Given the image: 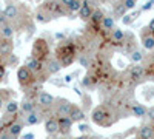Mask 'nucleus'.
I'll return each instance as SVG.
<instances>
[{
  "instance_id": "1",
  "label": "nucleus",
  "mask_w": 154,
  "mask_h": 139,
  "mask_svg": "<svg viewBox=\"0 0 154 139\" xmlns=\"http://www.w3.org/2000/svg\"><path fill=\"white\" fill-rule=\"evenodd\" d=\"M56 59L60 62L62 68L71 65L72 62H74V59H75V45H74V42L63 39V42H60V43L57 45Z\"/></svg>"
},
{
  "instance_id": "2",
  "label": "nucleus",
  "mask_w": 154,
  "mask_h": 139,
  "mask_svg": "<svg viewBox=\"0 0 154 139\" xmlns=\"http://www.w3.org/2000/svg\"><path fill=\"white\" fill-rule=\"evenodd\" d=\"M31 57L40 60V62H45L48 57H49V45L45 39L42 37H37L32 43V49H31Z\"/></svg>"
},
{
  "instance_id": "3",
  "label": "nucleus",
  "mask_w": 154,
  "mask_h": 139,
  "mask_svg": "<svg viewBox=\"0 0 154 139\" xmlns=\"http://www.w3.org/2000/svg\"><path fill=\"white\" fill-rule=\"evenodd\" d=\"M91 118H93V122L94 124H97V125H109V124H112L111 121H108L109 118H111V113H109V110L105 107V105H99V107H96L94 110H93V115H91Z\"/></svg>"
},
{
  "instance_id": "4",
  "label": "nucleus",
  "mask_w": 154,
  "mask_h": 139,
  "mask_svg": "<svg viewBox=\"0 0 154 139\" xmlns=\"http://www.w3.org/2000/svg\"><path fill=\"white\" fill-rule=\"evenodd\" d=\"M17 81H19L20 87L26 90L28 87H31V85L35 82V74H34L32 71H29L28 67L22 65V67H19V70H17Z\"/></svg>"
},
{
  "instance_id": "5",
  "label": "nucleus",
  "mask_w": 154,
  "mask_h": 139,
  "mask_svg": "<svg viewBox=\"0 0 154 139\" xmlns=\"http://www.w3.org/2000/svg\"><path fill=\"white\" fill-rule=\"evenodd\" d=\"M42 9H45L51 17H57V16H63V14H68V9L65 11V6H63L59 0H46V2L40 6Z\"/></svg>"
},
{
  "instance_id": "6",
  "label": "nucleus",
  "mask_w": 154,
  "mask_h": 139,
  "mask_svg": "<svg viewBox=\"0 0 154 139\" xmlns=\"http://www.w3.org/2000/svg\"><path fill=\"white\" fill-rule=\"evenodd\" d=\"M3 14H5V17L8 19V22L12 25L14 22H17V20H19V17H20V9H19V5H17V3H14V2L8 3V5L5 6V9H3Z\"/></svg>"
},
{
  "instance_id": "7",
  "label": "nucleus",
  "mask_w": 154,
  "mask_h": 139,
  "mask_svg": "<svg viewBox=\"0 0 154 139\" xmlns=\"http://www.w3.org/2000/svg\"><path fill=\"white\" fill-rule=\"evenodd\" d=\"M25 67H28L29 68V71H32L35 76H40L42 73H46V70H45V64L43 62H40V60H37V59H34V57H28L26 60H25V64H23Z\"/></svg>"
},
{
  "instance_id": "8",
  "label": "nucleus",
  "mask_w": 154,
  "mask_h": 139,
  "mask_svg": "<svg viewBox=\"0 0 154 139\" xmlns=\"http://www.w3.org/2000/svg\"><path fill=\"white\" fill-rule=\"evenodd\" d=\"M56 102H57V104H54V105H56V111H57V115H59V116H68V113H69V110H71L72 104L69 102L68 99H65V97L57 99Z\"/></svg>"
},
{
  "instance_id": "9",
  "label": "nucleus",
  "mask_w": 154,
  "mask_h": 139,
  "mask_svg": "<svg viewBox=\"0 0 154 139\" xmlns=\"http://www.w3.org/2000/svg\"><path fill=\"white\" fill-rule=\"evenodd\" d=\"M140 37H142V45L145 49H148V51H152L154 49V37L151 36V31L145 27L142 30V33H140Z\"/></svg>"
},
{
  "instance_id": "10",
  "label": "nucleus",
  "mask_w": 154,
  "mask_h": 139,
  "mask_svg": "<svg viewBox=\"0 0 154 139\" xmlns=\"http://www.w3.org/2000/svg\"><path fill=\"white\" fill-rule=\"evenodd\" d=\"M93 5L88 2V0H82V5H80V9L77 11L79 12V17L82 19V20H89V17H91V14H93Z\"/></svg>"
},
{
  "instance_id": "11",
  "label": "nucleus",
  "mask_w": 154,
  "mask_h": 139,
  "mask_svg": "<svg viewBox=\"0 0 154 139\" xmlns=\"http://www.w3.org/2000/svg\"><path fill=\"white\" fill-rule=\"evenodd\" d=\"M53 105H54V96H51L46 91H40V93H38V107L51 108Z\"/></svg>"
},
{
  "instance_id": "12",
  "label": "nucleus",
  "mask_w": 154,
  "mask_h": 139,
  "mask_svg": "<svg viewBox=\"0 0 154 139\" xmlns=\"http://www.w3.org/2000/svg\"><path fill=\"white\" fill-rule=\"evenodd\" d=\"M12 49H14V45H12V39H6V37H2V36H0V54H2V57L11 54Z\"/></svg>"
},
{
  "instance_id": "13",
  "label": "nucleus",
  "mask_w": 154,
  "mask_h": 139,
  "mask_svg": "<svg viewBox=\"0 0 154 139\" xmlns=\"http://www.w3.org/2000/svg\"><path fill=\"white\" fill-rule=\"evenodd\" d=\"M46 73L48 74H56L62 70V65H60V62L56 59V57H48L46 59V67H45Z\"/></svg>"
},
{
  "instance_id": "14",
  "label": "nucleus",
  "mask_w": 154,
  "mask_h": 139,
  "mask_svg": "<svg viewBox=\"0 0 154 139\" xmlns=\"http://www.w3.org/2000/svg\"><path fill=\"white\" fill-rule=\"evenodd\" d=\"M143 74H145V67H142L140 64H134L131 68H130V79L131 81H140L143 77Z\"/></svg>"
},
{
  "instance_id": "15",
  "label": "nucleus",
  "mask_w": 154,
  "mask_h": 139,
  "mask_svg": "<svg viewBox=\"0 0 154 139\" xmlns=\"http://www.w3.org/2000/svg\"><path fill=\"white\" fill-rule=\"evenodd\" d=\"M68 118H69L72 122H80V121L85 119V113H83L79 107H77V105L72 104V107H71V110H69V113H68Z\"/></svg>"
},
{
  "instance_id": "16",
  "label": "nucleus",
  "mask_w": 154,
  "mask_h": 139,
  "mask_svg": "<svg viewBox=\"0 0 154 139\" xmlns=\"http://www.w3.org/2000/svg\"><path fill=\"white\" fill-rule=\"evenodd\" d=\"M20 108H22V111L23 113H31V111H34L35 110V102L32 99H29V97H23V100H22V104L19 105Z\"/></svg>"
},
{
  "instance_id": "17",
  "label": "nucleus",
  "mask_w": 154,
  "mask_h": 139,
  "mask_svg": "<svg viewBox=\"0 0 154 139\" xmlns=\"http://www.w3.org/2000/svg\"><path fill=\"white\" fill-rule=\"evenodd\" d=\"M22 128H23V125L20 122H12L8 127V134L11 136V139H16L22 133Z\"/></svg>"
},
{
  "instance_id": "18",
  "label": "nucleus",
  "mask_w": 154,
  "mask_h": 139,
  "mask_svg": "<svg viewBox=\"0 0 154 139\" xmlns=\"http://www.w3.org/2000/svg\"><path fill=\"white\" fill-rule=\"evenodd\" d=\"M45 130L48 134H56L59 131V122L56 119H48L45 122Z\"/></svg>"
},
{
  "instance_id": "19",
  "label": "nucleus",
  "mask_w": 154,
  "mask_h": 139,
  "mask_svg": "<svg viewBox=\"0 0 154 139\" xmlns=\"http://www.w3.org/2000/svg\"><path fill=\"white\" fill-rule=\"evenodd\" d=\"M0 36L6 37V39H12V37H14V27H12L11 23L2 25V27H0Z\"/></svg>"
},
{
  "instance_id": "20",
  "label": "nucleus",
  "mask_w": 154,
  "mask_h": 139,
  "mask_svg": "<svg viewBox=\"0 0 154 139\" xmlns=\"http://www.w3.org/2000/svg\"><path fill=\"white\" fill-rule=\"evenodd\" d=\"M51 19H53V17H51V16L48 14V12H46L45 9L38 8V9L35 11V20H37L38 23H48Z\"/></svg>"
},
{
  "instance_id": "21",
  "label": "nucleus",
  "mask_w": 154,
  "mask_h": 139,
  "mask_svg": "<svg viewBox=\"0 0 154 139\" xmlns=\"http://www.w3.org/2000/svg\"><path fill=\"white\" fill-rule=\"evenodd\" d=\"M57 122H59V130H63V131H69V128L72 127V121L68 116H60Z\"/></svg>"
},
{
  "instance_id": "22",
  "label": "nucleus",
  "mask_w": 154,
  "mask_h": 139,
  "mask_svg": "<svg viewBox=\"0 0 154 139\" xmlns=\"http://www.w3.org/2000/svg\"><path fill=\"white\" fill-rule=\"evenodd\" d=\"M111 39H112V42H116V43H122V40L125 39L123 30H120V28H112V30H111Z\"/></svg>"
},
{
  "instance_id": "23",
  "label": "nucleus",
  "mask_w": 154,
  "mask_h": 139,
  "mask_svg": "<svg viewBox=\"0 0 154 139\" xmlns=\"http://www.w3.org/2000/svg\"><path fill=\"white\" fill-rule=\"evenodd\" d=\"M100 23H102V27H103L105 31H111L112 28H116V20L111 16H103V19H102Z\"/></svg>"
},
{
  "instance_id": "24",
  "label": "nucleus",
  "mask_w": 154,
  "mask_h": 139,
  "mask_svg": "<svg viewBox=\"0 0 154 139\" xmlns=\"http://www.w3.org/2000/svg\"><path fill=\"white\" fill-rule=\"evenodd\" d=\"M17 110H19V102L14 99H9L5 105V113L6 115H14V113H17Z\"/></svg>"
},
{
  "instance_id": "25",
  "label": "nucleus",
  "mask_w": 154,
  "mask_h": 139,
  "mask_svg": "<svg viewBox=\"0 0 154 139\" xmlns=\"http://www.w3.org/2000/svg\"><path fill=\"white\" fill-rule=\"evenodd\" d=\"M133 115H134L136 118H145V116H146V108H145L142 104L134 102V104H133Z\"/></svg>"
},
{
  "instance_id": "26",
  "label": "nucleus",
  "mask_w": 154,
  "mask_h": 139,
  "mask_svg": "<svg viewBox=\"0 0 154 139\" xmlns=\"http://www.w3.org/2000/svg\"><path fill=\"white\" fill-rule=\"evenodd\" d=\"M40 121H42L40 115H38V113H35V111H31V113H28L25 124H26V125H37Z\"/></svg>"
},
{
  "instance_id": "27",
  "label": "nucleus",
  "mask_w": 154,
  "mask_h": 139,
  "mask_svg": "<svg viewBox=\"0 0 154 139\" xmlns=\"http://www.w3.org/2000/svg\"><path fill=\"white\" fill-rule=\"evenodd\" d=\"M152 130H154V127H151V125H143L140 128L139 137L140 139H152Z\"/></svg>"
},
{
  "instance_id": "28",
  "label": "nucleus",
  "mask_w": 154,
  "mask_h": 139,
  "mask_svg": "<svg viewBox=\"0 0 154 139\" xmlns=\"http://www.w3.org/2000/svg\"><path fill=\"white\" fill-rule=\"evenodd\" d=\"M102 19H103V12H102V9H93V14H91V17H89V20H91L94 25H100Z\"/></svg>"
},
{
  "instance_id": "29",
  "label": "nucleus",
  "mask_w": 154,
  "mask_h": 139,
  "mask_svg": "<svg viewBox=\"0 0 154 139\" xmlns=\"http://www.w3.org/2000/svg\"><path fill=\"white\" fill-rule=\"evenodd\" d=\"M96 84H97V79L94 77L93 74H88V76H85V77L82 79V85L86 87V88H93Z\"/></svg>"
},
{
  "instance_id": "30",
  "label": "nucleus",
  "mask_w": 154,
  "mask_h": 139,
  "mask_svg": "<svg viewBox=\"0 0 154 139\" xmlns=\"http://www.w3.org/2000/svg\"><path fill=\"white\" fill-rule=\"evenodd\" d=\"M130 57H131V60L134 62V64H139V62L143 60V54L140 53L139 49H133V51L130 53Z\"/></svg>"
},
{
  "instance_id": "31",
  "label": "nucleus",
  "mask_w": 154,
  "mask_h": 139,
  "mask_svg": "<svg viewBox=\"0 0 154 139\" xmlns=\"http://www.w3.org/2000/svg\"><path fill=\"white\" fill-rule=\"evenodd\" d=\"M80 5H82V0H72L66 9H68V12H77L80 9Z\"/></svg>"
},
{
  "instance_id": "32",
  "label": "nucleus",
  "mask_w": 154,
  "mask_h": 139,
  "mask_svg": "<svg viewBox=\"0 0 154 139\" xmlns=\"http://www.w3.org/2000/svg\"><path fill=\"white\" fill-rule=\"evenodd\" d=\"M136 3H137V0H123V2H122V5L125 6L126 11L134 9V8H136Z\"/></svg>"
},
{
  "instance_id": "33",
  "label": "nucleus",
  "mask_w": 154,
  "mask_h": 139,
  "mask_svg": "<svg viewBox=\"0 0 154 139\" xmlns=\"http://www.w3.org/2000/svg\"><path fill=\"white\" fill-rule=\"evenodd\" d=\"M11 94V90H0V110H2L3 104H5V99Z\"/></svg>"
},
{
  "instance_id": "34",
  "label": "nucleus",
  "mask_w": 154,
  "mask_h": 139,
  "mask_svg": "<svg viewBox=\"0 0 154 139\" xmlns=\"http://www.w3.org/2000/svg\"><path fill=\"white\" fill-rule=\"evenodd\" d=\"M79 62H80V65L85 67V68H89V65H91V60L86 57V54H82V56L79 57Z\"/></svg>"
},
{
  "instance_id": "35",
  "label": "nucleus",
  "mask_w": 154,
  "mask_h": 139,
  "mask_svg": "<svg viewBox=\"0 0 154 139\" xmlns=\"http://www.w3.org/2000/svg\"><path fill=\"white\" fill-rule=\"evenodd\" d=\"M5 74H6V65H5V62H3L2 59H0V82L3 81Z\"/></svg>"
},
{
  "instance_id": "36",
  "label": "nucleus",
  "mask_w": 154,
  "mask_h": 139,
  "mask_svg": "<svg viewBox=\"0 0 154 139\" xmlns=\"http://www.w3.org/2000/svg\"><path fill=\"white\" fill-rule=\"evenodd\" d=\"M133 17H131V14H123L122 16V23L123 25H130V23H133Z\"/></svg>"
},
{
  "instance_id": "37",
  "label": "nucleus",
  "mask_w": 154,
  "mask_h": 139,
  "mask_svg": "<svg viewBox=\"0 0 154 139\" xmlns=\"http://www.w3.org/2000/svg\"><path fill=\"white\" fill-rule=\"evenodd\" d=\"M116 14H119L120 17H122L123 14H126V9H125V6H123L122 3H120L119 6H116Z\"/></svg>"
},
{
  "instance_id": "38",
  "label": "nucleus",
  "mask_w": 154,
  "mask_h": 139,
  "mask_svg": "<svg viewBox=\"0 0 154 139\" xmlns=\"http://www.w3.org/2000/svg\"><path fill=\"white\" fill-rule=\"evenodd\" d=\"M152 5H154V2H152V0H149V2H146V3L142 6V9H140V11H149V9L152 8Z\"/></svg>"
},
{
  "instance_id": "39",
  "label": "nucleus",
  "mask_w": 154,
  "mask_h": 139,
  "mask_svg": "<svg viewBox=\"0 0 154 139\" xmlns=\"http://www.w3.org/2000/svg\"><path fill=\"white\" fill-rule=\"evenodd\" d=\"M6 23H9V22H8V19L5 17L3 11H2V12H0V27H2V25H6Z\"/></svg>"
},
{
  "instance_id": "40",
  "label": "nucleus",
  "mask_w": 154,
  "mask_h": 139,
  "mask_svg": "<svg viewBox=\"0 0 154 139\" xmlns=\"http://www.w3.org/2000/svg\"><path fill=\"white\" fill-rule=\"evenodd\" d=\"M79 130H80L82 133H86V131H89V125H88V124H80V125H79Z\"/></svg>"
},
{
  "instance_id": "41",
  "label": "nucleus",
  "mask_w": 154,
  "mask_h": 139,
  "mask_svg": "<svg viewBox=\"0 0 154 139\" xmlns=\"http://www.w3.org/2000/svg\"><path fill=\"white\" fill-rule=\"evenodd\" d=\"M146 115H148V118L151 121H154V107H151L149 110H146Z\"/></svg>"
},
{
  "instance_id": "42",
  "label": "nucleus",
  "mask_w": 154,
  "mask_h": 139,
  "mask_svg": "<svg viewBox=\"0 0 154 139\" xmlns=\"http://www.w3.org/2000/svg\"><path fill=\"white\" fill-rule=\"evenodd\" d=\"M71 81H72V74L65 76V79H63V82H65V84H71Z\"/></svg>"
},
{
  "instance_id": "43",
  "label": "nucleus",
  "mask_w": 154,
  "mask_h": 139,
  "mask_svg": "<svg viewBox=\"0 0 154 139\" xmlns=\"http://www.w3.org/2000/svg\"><path fill=\"white\" fill-rule=\"evenodd\" d=\"M149 31H154V19H151L149 20V23H148V27H146Z\"/></svg>"
},
{
  "instance_id": "44",
  "label": "nucleus",
  "mask_w": 154,
  "mask_h": 139,
  "mask_svg": "<svg viewBox=\"0 0 154 139\" xmlns=\"http://www.w3.org/2000/svg\"><path fill=\"white\" fill-rule=\"evenodd\" d=\"M59 2H60V3L63 5V6H65V8H68V5H69V3L72 2V0H59Z\"/></svg>"
},
{
  "instance_id": "45",
  "label": "nucleus",
  "mask_w": 154,
  "mask_h": 139,
  "mask_svg": "<svg viewBox=\"0 0 154 139\" xmlns=\"http://www.w3.org/2000/svg\"><path fill=\"white\" fill-rule=\"evenodd\" d=\"M56 39L63 40V39H65V34H63V33H56Z\"/></svg>"
},
{
  "instance_id": "46",
  "label": "nucleus",
  "mask_w": 154,
  "mask_h": 139,
  "mask_svg": "<svg viewBox=\"0 0 154 139\" xmlns=\"http://www.w3.org/2000/svg\"><path fill=\"white\" fill-rule=\"evenodd\" d=\"M34 133H26V134H23V139H34Z\"/></svg>"
},
{
  "instance_id": "47",
  "label": "nucleus",
  "mask_w": 154,
  "mask_h": 139,
  "mask_svg": "<svg viewBox=\"0 0 154 139\" xmlns=\"http://www.w3.org/2000/svg\"><path fill=\"white\" fill-rule=\"evenodd\" d=\"M0 139H11V136H9V134L6 133V134H3V136H2V137H0Z\"/></svg>"
},
{
  "instance_id": "48",
  "label": "nucleus",
  "mask_w": 154,
  "mask_h": 139,
  "mask_svg": "<svg viewBox=\"0 0 154 139\" xmlns=\"http://www.w3.org/2000/svg\"><path fill=\"white\" fill-rule=\"evenodd\" d=\"M77 139H88V137H85V136H82V137H77Z\"/></svg>"
},
{
  "instance_id": "49",
  "label": "nucleus",
  "mask_w": 154,
  "mask_h": 139,
  "mask_svg": "<svg viewBox=\"0 0 154 139\" xmlns=\"http://www.w3.org/2000/svg\"><path fill=\"white\" fill-rule=\"evenodd\" d=\"M152 139H154V130H152Z\"/></svg>"
},
{
  "instance_id": "50",
  "label": "nucleus",
  "mask_w": 154,
  "mask_h": 139,
  "mask_svg": "<svg viewBox=\"0 0 154 139\" xmlns=\"http://www.w3.org/2000/svg\"><path fill=\"white\" fill-rule=\"evenodd\" d=\"M0 59H2V54H0Z\"/></svg>"
},
{
  "instance_id": "51",
  "label": "nucleus",
  "mask_w": 154,
  "mask_h": 139,
  "mask_svg": "<svg viewBox=\"0 0 154 139\" xmlns=\"http://www.w3.org/2000/svg\"><path fill=\"white\" fill-rule=\"evenodd\" d=\"M0 12H2V9H0Z\"/></svg>"
}]
</instances>
